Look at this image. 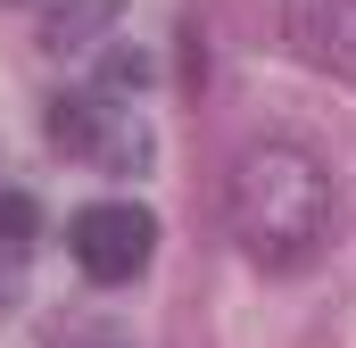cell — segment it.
Listing matches in <instances>:
<instances>
[{
	"label": "cell",
	"mask_w": 356,
	"mask_h": 348,
	"mask_svg": "<svg viewBox=\"0 0 356 348\" xmlns=\"http://www.w3.org/2000/svg\"><path fill=\"white\" fill-rule=\"evenodd\" d=\"M224 216H232V241L249 249V265L298 274L332 241V174L298 141H249L224 182Z\"/></svg>",
	"instance_id": "cell-1"
},
{
	"label": "cell",
	"mask_w": 356,
	"mask_h": 348,
	"mask_svg": "<svg viewBox=\"0 0 356 348\" xmlns=\"http://www.w3.org/2000/svg\"><path fill=\"white\" fill-rule=\"evenodd\" d=\"M50 141L108 174H149V158H158V133L133 108H116L108 91H58L50 100Z\"/></svg>",
	"instance_id": "cell-2"
},
{
	"label": "cell",
	"mask_w": 356,
	"mask_h": 348,
	"mask_svg": "<svg viewBox=\"0 0 356 348\" xmlns=\"http://www.w3.org/2000/svg\"><path fill=\"white\" fill-rule=\"evenodd\" d=\"M67 249H75V265L91 282H133L149 265V249H158V216L133 207V199H99V207H83L67 224Z\"/></svg>",
	"instance_id": "cell-3"
},
{
	"label": "cell",
	"mask_w": 356,
	"mask_h": 348,
	"mask_svg": "<svg viewBox=\"0 0 356 348\" xmlns=\"http://www.w3.org/2000/svg\"><path fill=\"white\" fill-rule=\"evenodd\" d=\"M282 42L315 75H356V0H282Z\"/></svg>",
	"instance_id": "cell-4"
},
{
	"label": "cell",
	"mask_w": 356,
	"mask_h": 348,
	"mask_svg": "<svg viewBox=\"0 0 356 348\" xmlns=\"http://www.w3.org/2000/svg\"><path fill=\"white\" fill-rule=\"evenodd\" d=\"M33 8H42V42H50V50H91V42L116 25L124 0H33Z\"/></svg>",
	"instance_id": "cell-5"
},
{
	"label": "cell",
	"mask_w": 356,
	"mask_h": 348,
	"mask_svg": "<svg viewBox=\"0 0 356 348\" xmlns=\"http://www.w3.org/2000/svg\"><path fill=\"white\" fill-rule=\"evenodd\" d=\"M149 75H158L149 50H108V58H99V91H108V100H116V91H141Z\"/></svg>",
	"instance_id": "cell-6"
},
{
	"label": "cell",
	"mask_w": 356,
	"mask_h": 348,
	"mask_svg": "<svg viewBox=\"0 0 356 348\" xmlns=\"http://www.w3.org/2000/svg\"><path fill=\"white\" fill-rule=\"evenodd\" d=\"M33 224H42V216H33V199H25V191H0V249H25V241H33Z\"/></svg>",
	"instance_id": "cell-7"
}]
</instances>
